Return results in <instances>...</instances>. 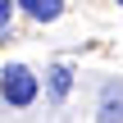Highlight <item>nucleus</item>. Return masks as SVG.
<instances>
[{"instance_id":"obj_1","label":"nucleus","mask_w":123,"mask_h":123,"mask_svg":"<svg viewBox=\"0 0 123 123\" xmlns=\"http://www.w3.org/2000/svg\"><path fill=\"white\" fill-rule=\"evenodd\" d=\"M37 91H41V82L32 78L27 64H9V68L0 73V96H5L14 110H27V105L37 100Z\"/></svg>"},{"instance_id":"obj_2","label":"nucleus","mask_w":123,"mask_h":123,"mask_svg":"<svg viewBox=\"0 0 123 123\" xmlns=\"http://www.w3.org/2000/svg\"><path fill=\"white\" fill-rule=\"evenodd\" d=\"M23 14H32L37 23H50V18H59L64 14V0H14Z\"/></svg>"},{"instance_id":"obj_3","label":"nucleus","mask_w":123,"mask_h":123,"mask_svg":"<svg viewBox=\"0 0 123 123\" xmlns=\"http://www.w3.org/2000/svg\"><path fill=\"white\" fill-rule=\"evenodd\" d=\"M100 123H123V87H105V96H100Z\"/></svg>"},{"instance_id":"obj_4","label":"nucleus","mask_w":123,"mask_h":123,"mask_svg":"<svg viewBox=\"0 0 123 123\" xmlns=\"http://www.w3.org/2000/svg\"><path fill=\"white\" fill-rule=\"evenodd\" d=\"M46 78H50V96H55V100H64V96L73 91V68H68V64H55Z\"/></svg>"},{"instance_id":"obj_5","label":"nucleus","mask_w":123,"mask_h":123,"mask_svg":"<svg viewBox=\"0 0 123 123\" xmlns=\"http://www.w3.org/2000/svg\"><path fill=\"white\" fill-rule=\"evenodd\" d=\"M9 14H14V0H0V27L9 23Z\"/></svg>"}]
</instances>
